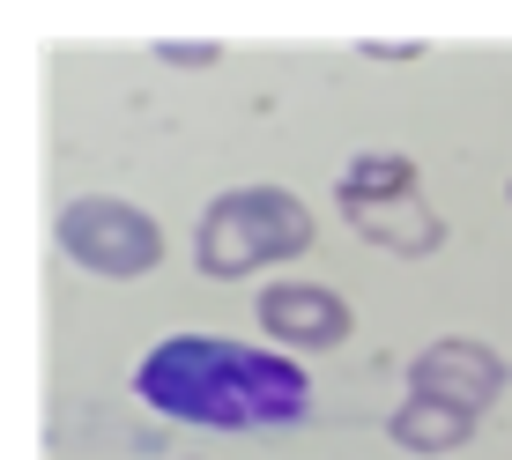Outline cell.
<instances>
[{
  "label": "cell",
  "instance_id": "1",
  "mask_svg": "<svg viewBox=\"0 0 512 460\" xmlns=\"http://www.w3.org/2000/svg\"><path fill=\"white\" fill-rule=\"evenodd\" d=\"M134 394L156 416L193 431H290L312 409V379L282 349L223 342V334H171L134 364Z\"/></svg>",
  "mask_w": 512,
  "mask_h": 460
},
{
  "label": "cell",
  "instance_id": "2",
  "mask_svg": "<svg viewBox=\"0 0 512 460\" xmlns=\"http://www.w3.org/2000/svg\"><path fill=\"white\" fill-rule=\"evenodd\" d=\"M305 245H312V208L290 186H231L201 208L193 268L208 282H245L275 260H297Z\"/></svg>",
  "mask_w": 512,
  "mask_h": 460
},
{
  "label": "cell",
  "instance_id": "3",
  "mask_svg": "<svg viewBox=\"0 0 512 460\" xmlns=\"http://www.w3.org/2000/svg\"><path fill=\"white\" fill-rule=\"evenodd\" d=\"M52 238H60V253L75 260L82 275H104V282L156 275V260H164V230H156V216H141L134 201H112V193L67 201L60 223H52Z\"/></svg>",
  "mask_w": 512,
  "mask_h": 460
},
{
  "label": "cell",
  "instance_id": "4",
  "mask_svg": "<svg viewBox=\"0 0 512 460\" xmlns=\"http://www.w3.org/2000/svg\"><path fill=\"white\" fill-rule=\"evenodd\" d=\"M409 394H431V401H453V409L483 416L490 401L505 394V357H498V349H483V342H468V334H446V342L416 349Z\"/></svg>",
  "mask_w": 512,
  "mask_h": 460
},
{
  "label": "cell",
  "instance_id": "5",
  "mask_svg": "<svg viewBox=\"0 0 512 460\" xmlns=\"http://www.w3.org/2000/svg\"><path fill=\"white\" fill-rule=\"evenodd\" d=\"M260 327L275 334V349H342L357 320L320 282H275V290H260Z\"/></svg>",
  "mask_w": 512,
  "mask_h": 460
},
{
  "label": "cell",
  "instance_id": "6",
  "mask_svg": "<svg viewBox=\"0 0 512 460\" xmlns=\"http://www.w3.org/2000/svg\"><path fill=\"white\" fill-rule=\"evenodd\" d=\"M342 216H349L357 238H372L379 253H394V260H423V253L446 245V216H431L423 186L416 193H394V201H349Z\"/></svg>",
  "mask_w": 512,
  "mask_h": 460
},
{
  "label": "cell",
  "instance_id": "7",
  "mask_svg": "<svg viewBox=\"0 0 512 460\" xmlns=\"http://www.w3.org/2000/svg\"><path fill=\"white\" fill-rule=\"evenodd\" d=\"M386 438H394L401 453H423V460H438V453H461L468 438H475V416H468V409H453V401L409 394L394 416H386Z\"/></svg>",
  "mask_w": 512,
  "mask_h": 460
},
{
  "label": "cell",
  "instance_id": "8",
  "mask_svg": "<svg viewBox=\"0 0 512 460\" xmlns=\"http://www.w3.org/2000/svg\"><path fill=\"white\" fill-rule=\"evenodd\" d=\"M394 193H416V164H409V156H394V149H364V156H349L334 201L349 208V201H394Z\"/></svg>",
  "mask_w": 512,
  "mask_h": 460
},
{
  "label": "cell",
  "instance_id": "9",
  "mask_svg": "<svg viewBox=\"0 0 512 460\" xmlns=\"http://www.w3.org/2000/svg\"><path fill=\"white\" fill-rule=\"evenodd\" d=\"M156 60H171V67H216L223 52L216 45H156Z\"/></svg>",
  "mask_w": 512,
  "mask_h": 460
}]
</instances>
